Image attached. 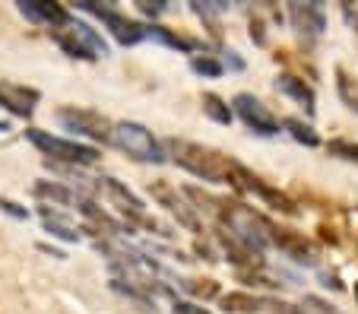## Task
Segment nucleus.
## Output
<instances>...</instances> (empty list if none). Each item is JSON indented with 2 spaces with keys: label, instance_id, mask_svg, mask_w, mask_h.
Returning a JSON list of instances; mask_svg holds the SVG:
<instances>
[{
  "label": "nucleus",
  "instance_id": "4be33fe9",
  "mask_svg": "<svg viewBox=\"0 0 358 314\" xmlns=\"http://www.w3.org/2000/svg\"><path fill=\"white\" fill-rule=\"evenodd\" d=\"M200 105H203V115L216 124H231V117H235L231 115V105L225 102V99H219L216 92H203Z\"/></svg>",
  "mask_w": 358,
  "mask_h": 314
},
{
  "label": "nucleus",
  "instance_id": "39448f33",
  "mask_svg": "<svg viewBox=\"0 0 358 314\" xmlns=\"http://www.w3.org/2000/svg\"><path fill=\"white\" fill-rule=\"evenodd\" d=\"M26 140L41 150L45 156H51L57 165H92L99 159V150L95 146H86V143H76V140H64V137H55L48 130H38V127H29L26 130ZM48 159V162H51Z\"/></svg>",
  "mask_w": 358,
  "mask_h": 314
},
{
  "label": "nucleus",
  "instance_id": "aec40b11",
  "mask_svg": "<svg viewBox=\"0 0 358 314\" xmlns=\"http://www.w3.org/2000/svg\"><path fill=\"white\" fill-rule=\"evenodd\" d=\"M260 308H266V301L257 299V295H250V292L222 295V311H229V314H254V311H260Z\"/></svg>",
  "mask_w": 358,
  "mask_h": 314
},
{
  "label": "nucleus",
  "instance_id": "c756f323",
  "mask_svg": "<svg viewBox=\"0 0 358 314\" xmlns=\"http://www.w3.org/2000/svg\"><path fill=\"white\" fill-rule=\"evenodd\" d=\"M0 210L10 213L13 219H29V210H22L20 204H13V200H7V197H0Z\"/></svg>",
  "mask_w": 358,
  "mask_h": 314
},
{
  "label": "nucleus",
  "instance_id": "9d476101",
  "mask_svg": "<svg viewBox=\"0 0 358 314\" xmlns=\"http://www.w3.org/2000/svg\"><path fill=\"white\" fill-rule=\"evenodd\" d=\"M231 187H238V191H248V194H257L264 204H270L273 210L285 213V216H298V206L292 204L289 197H285L282 191H276V187L264 185L254 171H248L244 165H235V178H231Z\"/></svg>",
  "mask_w": 358,
  "mask_h": 314
},
{
  "label": "nucleus",
  "instance_id": "393cba45",
  "mask_svg": "<svg viewBox=\"0 0 358 314\" xmlns=\"http://www.w3.org/2000/svg\"><path fill=\"white\" fill-rule=\"evenodd\" d=\"M181 283V289L187 295H194V299H216L219 295V283L216 280H178Z\"/></svg>",
  "mask_w": 358,
  "mask_h": 314
},
{
  "label": "nucleus",
  "instance_id": "7ed1b4c3",
  "mask_svg": "<svg viewBox=\"0 0 358 314\" xmlns=\"http://www.w3.org/2000/svg\"><path fill=\"white\" fill-rule=\"evenodd\" d=\"M51 38L61 45L67 57H80V61H99V57H108V41L101 38V35L83 20H70V22H64V26L51 29Z\"/></svg>",
  "mask_w": 358,
  "mask_h": 314
},
{
  "label": "nucleus",
  "instance_id": "7c9ffc66",
  "mask_svg": "<svg viewBox=\"0 0 358 314\" xmlns=\"http://www.w3.org/2000/svg\"><path fill=\"white\" fill-rule=\"evenodd\" d=\"M222 67L244 70V61H241V57H238V51H225V57H222Z\"/></svg>",
  "mask_w": 358,
  "mask_h": 314
},
{
  "label": "nucleus",
  "instance_id": "473e14b6",
  "mask_svg": "<svg viewBox=\"0 0 358 314\" xmlns=\"http://www.w3.org/2000/svg\"><path fill=\"white\" fill-rule=\"evenodd\" d=\"M320 280H324L320 286H327V289H330V286H333V289H343V283H339L336 276H330V273H320Z\"/></svg>",
  "mask_w": 358,
  "mask_h": 314
},
{
  "label": "nucleus",
  "instance_id": "dca6fc26",
  "mask_svg": "<svg viewBox=\"0 0 358 314\" xmlns=\"http://www.w3.org/2000/svg\"><path fill=\"white\" fill-rule=\"evenodd\" d=\"M216 238H219V245H222V251H225V257L231 260V264L238 266V270H264V254H257V251H250L248 245H241V241H235L229 232H222L219 229L216 232Z\"/></svg>",
  "mask_w": 358,
  "mask_h": 314
},
{
  "label": "nucleus",
  "instance_id": "1a4fd4ad",
  "mask_svg": "<svg viewBox=\"0 0 358 314\" xmlns=\"http://www.w3.org/2000/svg\"><path fill=\"white\" fill-rule=\"evenodd\" d=\"M231 115H238L254 134H260V137H276L279 134V121L273 117V111L266 108L257 96H250V92H238V96L231 99Z\"/></svg>",
  "mask_w": 358,
  "mask_h": 314
},
{
  "label": "nucleus",
  "instance_id": "c85d7f7f",
  "mask_svg": "<svg viewBox=\"0 0 358 314\" xmlns=\"http://www.w3.org/2000/svg\"><path fill=\"white\" fill-rule=\"evenodd\" d=\"M171 314H213V311H206V308L194 305V301H184V299H175V305H171Z\"/></svg>",
  "mask_w": 358,
  "mask_h": 314
},
{
  "label": "nucleus",
  "instance_id": "a211bd4d",
  "mask_svg": "<svg viewBox=\"0 0 358 314\" xmlns=\"http://www.w3.org/2000/svg\"><path fill=\"white\" fill-rule=\"evenodd\" d=\"M38 216H41V222H45V229L55 238H61V241H67V245H76V241L83 238L80 235V226H73L67 216H64L61 210H55V206H38Z\"/></svg>",
  "mask_w": 358,
  "mask_h": 314
},
{
  "label": "nucleus",
  "instance_id": "9b49d317",
  "mask_svg": "<svg viewBox=\"0 0 358 314\" xmlns=\"http://www.w3.org/2000/svg\"><path fill=\"white\" fill-rule=\"evenodd\" d=\"M149 194H152V200H156L159 206H165V210L171 213V216L178 219V226H184L187 232L200 235L203 226H200V219H196V210L184 200V194H178L171 185H162V181H156V185H149Z\"/></svg>",
  "mask_w": 358,
  "mask_h": 314
},
{
  "label": "nucleus",
  "instance_id": "6e6552de",
  "mask_svg": "<svg viewBox=\"0 0 358 314\" xmlns=\"http://www.w3.org/2000/svg\"><path fill=\"white\" fill-rule=\"evenodd\" d=\"M57 121L64 124V130H70V134H76V137L95 140V143H111V127H115V124H111L105 115H99V111L61 108L57 111Z\"/></svg>",
  "mask_w": 358,
  "mask_h": 314
},
{
  "label": "nucleus",
  "instance_id": "b1692460",
  "mask_svg": "<svg viewBox=\"0 0 358 314\" xmlns=\"http://www.w3.org/2000/svg\"><path fill=\"white\" fill-rule=\"evenodd\" d=\"M146 38H156L162 41V45H169V48H181V51H194V41L190 38H181V35L169 32L165 26H159V22H152V26H146Z\"/></svg>",
  "mask_w": 358,
  "mask_h": 314
},
{
  "label": "nucleus",
  "instance_id": "412c9836",
  "mask_svg": "<svg viewBox=\"0 0 358 314\" xmlns=\"http://www.w3.org/2000/svg\"><path fill=\"white\" fill-rule=\"evenodd\" d=\"M279 127H285L289 130V137L295 140V143H301V146H308V150H314V146H320V137H317V130L311 127V124H304L301 117H285Z\"/></svg>",
  "mask_w": 358,
  "mask_h": 314
},
{
  "label": "nucleus",
  "instance_id": "423d86ee",
  "mask_svg": "<svg viewBox=\"0 0 358 314\" xmlns=\"http://www.w3.org/2000/svg\"><path fill=\"white\" fill-rule=\"evenodd\" d=\"M76 7L86 10V13H92L95 20H101V26L108 29V32L115 35V41L117 45H124V48H127V45H140V41L146 38V26L127 20L115 3H92V0H80Z\"/></svg>",
  "mask_w": 358,
  "mask_h": 314
},
{
  "label": "nucleus",
  "instance_id": "5701e85b",
  "mask_svg": "<svg viewBox=\"0 0 358 314\" xmlns=\"http://www.w3.org/2000/svg\"><path fill=\"white\" fill-rule=\"evenodd\" d=\"M336 92L345 102V108H352L358 115V80H352L343 67H336Z\"/></svg>",
  "mask_w": 358,
  "mask_h": 314
},
{
  "label": "nucleus",
  "instance_id": "ddd939ff",
  "mask_svg": "<svg viewBox=\"0 0 358 314\" xmlns=\"http://www.w3.org/2000/svg\"><path fill=\"white\" fill-rule=\"evenodd\" d=\"M41 92L32 86H20V83L0 80V108H7L16 117H32L35 105H38Z\"/></svg>",
  "mask_w": 358,
  "mask_h": 314
},
{
  "label": "nucleus",
  "instance_id": "f257e3e1",
  "mask_svg": "<svg viewBox=\"0 0 358 314\" xmlns=\"http://www.w3.org/2000/svg\"><path fill=\"white\" fill-rule=\"evenodd\" d=\"M169 152L181 169H187L190 175H196L200 181H210V185H231L235 178V159L222 156V152L210 150L194 140H169Z\"/></svg>",
  "mask_w": 358,
  "mask_h": 314
},
{
  "label": "nucleus",
  "instance_id": "2f4dec72",
  "mask_svg": "<svg viewBox=\"0 0 358 314\" xmlns=\"http://www.w3.org/2000/svg\"><path fill=\"white\" fill-rule=\"evenodd\" d=\"M250 38L257 41V45H266V32H264V22H260V20L250 22Z\"/></svg>",
  "mask_w": 358,
  "mask_h": 314
},
{
  "label": "nucleus",
  "instance_id": "6ab92c4d",
  "mask_svg": "<svg viewBox=\"0 0 358 314\" xmlns=\"http://www.w3.org/2000/svg\"><path fill=\"white\" fill-rule=\"evenodd\" d=\"M32 194L38 200H48V204L55 206H80V191H73V187L61 185V181H35Z\"/></svg>",
  "mask_w": 358,
  "mask_h": 314
},
{
  "label": "nucleus",
  "instance_id": "20e7f679",
  "mask_svg": "<svg viewBox=\"0 0 358 314\" xmlns=\"http://www.w3.org/2000/svg\"><path fill=\"white\" fill-rule=\"evenodd\" d=\"M111 143L117 146L121 152H127L130 159L136 162H152V165H162L165 159V146L152 137V130L143 127L136 121H121L111 127Z\"/></svg>",
  "mask_w": 358,
  "mask_h": 314
},
{
  "label": "nucleus",
  "instance_id": "a878e982",
  "mask_svg": "<svg viewBox=\"0 0 358 314\" xmlns=\"http://www.w3.org/2000/svg\"><path fill=\"white\" fill-rule=\"evenodd\" d=\"M190 67H194V73H200V76H222V61L219 57H213V55H194L190 57Z\"/></svg>",
  "mask_w": 358,
  "mask_h": 314
},
{
  "label": "nucleus",
  "instance_id": "f8f14e48",
  "mask_svg": "<svg viewBox=\"0 0 358 314\" xmlns=\"http://www.w3.org/2000/svg\"><path fill=\"white\" fill-rule=\"evenodd\" d=\"M270 245H276L279 251L292 260V264H298V266H317L320 251H317V245H314L311 238H304V235L289 232V229H273Z\"/></svg>",
  "mask_w": 358,
  "mask_h": 314
},
{
  "label": "nucleus",
  "instance_id": "2eb2a0df",
  "mask_svg": "<svg viewBox=\"0 0 358 314\" xmlns=\"http://www.w3.org/2000/svg\"><path fill=\"white\" fill-rule=\"evenodd\" d=\"M289 20L301 35L317 38V35H324V29H327V10H324V3H317V0H311V3H289Z\"/></svg>",
  "mask_w": 358,
  "mask_h": 314
},
{
  "label": "nucleus",
  "instance_id": "bb28decb",
  "mask_svg": "<svg viewBox=\"0 0 358 314\" xmlns=\"http://www.w3.org/2000/svg\"><path fill=\"white\" fill-rule=\"evenodd\" d=\"M327 152L336 156V159H343V162L358 165V143L355 140H330V143H327Z\"/></svg>",
  "mask_w": 358,
  "mask_h": 314
},
{
  "label": "nucleus",
  "instance_id": "f03ea898",
  "mask_svg": "<svg viewBox=\"0 0 358 314\" xmlns=\"http://www.w3.org/2000/svg\"><path fill=\"white\" fill-rule=\"evenodd\" d=\"M219 222H222L219 226L222 232H229L235 241L248 245L250 251H257V254H264V248L273 238V229H276L257 210H250L244 204H229V200H222V206H219Z\"/></svg>",
  "mask_w": 358,
  "mask_h": 314
},
{
  "label": "nucleus",
  "instance_id": "cd10ccee",
  "mask_svg": "<svg viewBox=\"0 0 358 314\" xmlns=\"http://www.w3.org/2000/svg\"><path fill=\"white\" fill-rule=\"evenodd\" d=\"M136 7H140V13H146V16L156 20V16H162L165 10H169V3H165V0H152V3H149V0H140Z\"/></svg>",
  "mask_w": 358,
  "mask_h": 314
},
{
  "label": "nucleus",
  "instance_id": "4468645a",
  "mask_svg": "<svg viewBox=\"0 0 358 314\" xmlns=\"http://www.w3.org/2000/svg\"><path fill=\"white\" fill-rule=\"evenodd\" d=\"M20 13L26 16V20L38 22V26H48V32L73 20L70 10L64 7V3H55V0H20Z\"/></svg>",
  "mask_w": 358,
  "mask_h": 314
},
{
  "label": "nucleus",
  "instance_id": "0eeeda50",
  "mask_svg": "<svg viewBox=\"0 0 358 314\" xmlns=\"http://www.w3.org/2000/svg\"><path fill=\"white\" fill-rule=\"evenodd\" d=\"M99 191H105V197L111 200V206H117V213H121L124 219H130L134 226H143V229H156V232H162V229L156 226V219L146 213V204H143L140 197H136L130 187H124L117 178L111 175H101L99 178Z\"/></svg>",
  "mask_w": 358,
  "mask_h": 314
},
{
  "label": "nucleus",
  "instance_id": "f3484780",
  "mask_svg": "<svg viewBox=\"0 0 358 314\" xmlns=\"http://www.w3.org/2000/svg\"><path fill=\"white\" fill-rule=\"evenodd\" d=\"M276 92H282V96H289L292 102H298L308 115H314V108H317V92L311 89V83H304L298 80V76L292 73H282L276 80Z\"/></svg>",
  "mask_w": 358,
  "mask_h": 314
}]
</instances>
